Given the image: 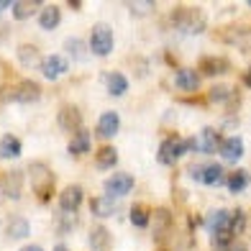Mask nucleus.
<instances>
[{"label": "nucleus", "mask_w": 251, "mask_h": 251, "mask_svg": "<svg viewBox=\"0 0 251 251\" xmlns=\"http://www.w3.org/2000/svg\"><path fill=\"white\" fill-rule=\"evenodd\" d=\"M172 24L177 31L187 33V36H198V33L205 31V26H208V21H205L202 10L192 8V5H185V8H175L172 13Z\"/></svg>", "instance_id": "f257e3e1"}, {"label": "nucleus", "mask_w": 251, "mask_h": 251, "mask_svg": "<svg viewBox=\"0 0 251 251\" xmlns=\"http://www.w3.org/2000/svg\"><path fill=\"white\" fill-rule=\"evenodd\" d=\"M28 179L36 190L39 202H49L54 195V172L44 162H31L28 164Z\"/></svg>", "instance_id": "f03ea898"}, {"label": "nucleus", "mask_w": 251, "mask_h": 251, "mask_svg": "<svg viewBox=\"0 0 251 251\" xmlns=\"http://www.w3.org/2000/svg\"><path fill=\"white\" fill-rule=\"evenodd\" d=\"M3 100L5 102H36L41 98V87L36 82H31V79H24V82H18L13 87H3Z\"/></svg>", "instance_id": "7ed1b4c3"}, {"label": "nucleus", "mask_w": 251, "mask_h": 251, "mask_svg": "<svg viewBox=\"0 0 251 251\" xmlns=\"http://www.w3.org/2000/svg\"><path fill=\"white\" fill-rule=\"evenodd\" d=\"M90 51L95 56H108L113 51V31L108 24H95L90 33Z\"/></svg>", "instance_id": "20e7f679"}, {"label": "nucleus", "mask_w": 251, "mask_h": 251, "mask_svg": "<svg viewBox=\"0 0 251 251\" xmlns=\"http://www.w3.org/2000/svg\"><path fill=\"white\" fill-rule=\"evenodd\" d=\"M190 149V141L187 139H179V136H169L167 141H162V146H159L156 151V159L162 164H175L177 159H182V154H185Z\"/></svg>", "instance_id": "39448f33"}, {"label": "nucleus", "mask_w": 251, "mask_h": 251, "mask_svg": "<svg viewBox=\"0 0 251 251\" xmlns=\"http://www.w3.org/2000/svg\"><path fill=\"white\" fill-rule=\"evenodd\" d=\"M190 141V149H195L198 154H215L221 149V133L215 131V128H202L198 136H192V139H187Z\"/></svg>", "instance_id": "423d86ee"}, {"label": "nucleus", "mask_w": 251, "mask_h": 251, "mask_svg": "<svg viewBox=\"0 0 251 251\" xmlns=\"http://www.w3.org/2000/svg\"><path fill=\"white\" fill-rule=\"evenodd\" d=\"M218 36H221V41L231 44L236 49H244V51L251 49V26H238V24L226 26V28L218 31Z\"/></svg>", "instance_id": "0eeeda50"}, {"label": "nucleus", "mask_w": 251, "mask_h": 251, "mask_svg": "<svg viewBox=\"0 0 251 251\" xmlns=\"http://www.w3.org/2000/svg\"><path fill=\"white\" fill-rule=\"evenodd\" d=\"M133 190V177L128 172H121V175H113L105 179V195L118 200L123 195H128V192Z\"/></svg>", "instance_id": "6e6552de"}, {"label": "nucleus", "mask_w": 251, "mask_h": 251, "mask_svg": "<svg viewBox=\"0 0 251 251\" xmlns=\"http://www.w3.org/2000/svg\"><path fill=\"white\" fill-rule=\"evenodd\" d=\"M205 228H208L210 236L231 233V213L228 210H213L208 218H205Z\"/></svg>", "instance_id": "1a4fd4ad"}, {"label": "nucleus", "mask_w": 251, "mask_h": 251, "mask_svg": "<svg viewBox=\"0 0 251 251\" xmlns=\"http://www.w3.org/2000/svg\"><path fill=\"white\" fill-rule=\"evenodd\" d=\"M56 121H59L62 131H70V133H77L82 128V113H79L77 105H64L59 110V116H56Z\"/></svg>", "instance_id": "9d476101"}, {"label": "nucleus", "mask_w": 251, "mask_h": 251, "mask_svg": "<svg viewBox=\"0 0 251 251\" xmlns=\"http://www.w3.org/2000/svg\"><path fill=\"white\" fill-rule=\"evenodd\" d=\"M67 70H70V62H67V56H62V54H49L41 64V72L47 79H59Z\"/></svg>", "instance_id": "9b49d317"}, {"label": "nucleus", "mask_w": 251, "mask_h": 251, "mask_svg": "<svg viewBox=\"0 0 251 251\" xmlns=\"http://www.w3.org/2000/svg\"><path fill=\"white\" fill-rule=\"evenodd\" d=\"M121 128V116L116 110H108V113H102V116L98 118V126H95V131L100 139H113V136L118 133Z\"/></svg>", "instance_id": "f8f14e48"}, {"label": "nucleus", "mask_w": 251, "mask_h": 251, "mask_svg": "<svg viewBox=\"0 0 251 251\" xmlns=\"http://www.w3.org/2000/svg\"><path fill=\"white\" fill-rule=\"evenodd\" d=\"M82 187L79 185H70V187H64L62 192H59V208L64 210V213H75V210H79V205H82Z\"/></svg>", "instance_id": "ddd939ff"}, {"label": "nucleus", "mask_w": 251, "mask_h": 251, "mask_svg": "<svg viewBox=\"0 0 251 251\" xmlns=\"http://www.w3.org/2000/svg\"><path fill=\"white\" fill-rule=\"evenodd\" d=\"M0 185H3V195L10 198V200H18L21 192H24V175L21 172H5V177L0 179Z\"/></svg>", "instance_id": "4468645a"}, {"label": "nucleus", "mask_w": 251, "mask_h": 251, "mask_svg": "<svg viewBox=\"0 0 251 251\" xmlns=\"http://www.w3.org/2000/svg\"><path fill=\"white\" fill-rule=\"evenodd\" d=\"M175 82H177L179 90H185V93H195V90L200 87V72L190 70V67H182V70H177Z\"/></svg>", "instance_id": "2eb2a0df"}, {"label": "nucleus", "mask_w": 251, "mask_h": 251, "mask_svg": "<svg viewBox=\"0 0 251 251\" xmlns=\"http://www.w3.org/2000/svg\"><path fill=\"white\" fill-rule=\"evenodd\" d=\"M221 156L226 162H238V159L244 156V141L238 139V136H228L226 141H221Z\"/></svg>", "instance_id": "dca6fc26"}, {"label": "nucleus", "mask_w": 251, "mask_h": 251, "mask_svg": "<svg viewBox=\"0 0 251 251\" xmlns=\"http://www.w3.org/2000/svg\"><path fill=\"white\" fill-rule=\"evenodd\" d=\"M228 64L223 56H200V72L208 75V77H218L223 72H228Z\"/></svg>", "instance_id": "f3484780"}, {"label": "nucleus", "mask_w": 251, "mask_h": 251, "mask_svg": "<svg viewBox=\"0 0 251 251\" xmlns=\"http://www.w3.org/2000/svg\"><path fill=\"white\" fill-rule=\"evenodd\" d=\"M236 98H238V93H236V90L231 87V85H213L210 87V93H208V100L210 102H223V105H228V102H231V105H236Z\"/></svg>", "instance_id": "a211bd4d"}, {"label": "nucleus", "mask_w": 251, "mask_h": 251, "mask_svg": "<svg viewBox=\"0 0 251 251\" xmlns=\"http://www.w3.org/2000/svg\"><path fill=\"white\" fill-rule=\"evenodd\" d=\"M59 24H62V10H59V5H44V8L39 10V26H41V28L54 31Z\"/></svg>", "instance_id": "6ab92c4d"}, {"label": "nucleus", "mask_w": 251, "mask_h": 251, "mask_svg": "<svg viewBox=\"0 0 251 251\" xmlns=\"http://www.w3.org/2000/svg\"><path fill=\"white\" fill-rule=\"evenodd\" d=\"M21 151H24V146H21L18 136L5 133L3 139H0V159H18Z\"/></svg>", "instance_id": "aec40b11"}, {"label": "nucleus", "mask_w": 251, "mask_h": 251, "mask_svg": "<svg viewBox=\"0 0 251 251\" xmlns=\"http://www.w3.org/2000/svg\"><path fill=\"white\" fill-rule=\"evenodd\" d=\"M28 233H31V226L26 218H10V223L5 228L8 241H24V238H28Z\"/></svg>", "instance_id": "412c9836"}, {"label": "nucleus", "mask_w": 251, "mask_h": 251, "mask_svg": "<svg viewBox=\"0 0 251 251\" xmlns=\"http://www.w3.org/2000/svg\"><path fill=\"white\" fill-rule=\"evenodd\" d=\"M90 210H93V215H98V218H108V215H113L118 210V200L113 198H93L90 200Z\"/></svg>", "instance_id": "4be33fe9"}, {"label": "nucleus", "mask_w": 251, "mask_h": 251, "mask_svg": "<svg viewBox=\"0 0 251 251\" xmlns=\"http://www.w3.org/2000/svg\"><path fill=\"white\" fill-rule=\"evenodd\" d=\"M87 241H90V249H95V251H102V249H108L110 246V231L105 226H93L90 228V236H87Z\"/></svg>", "instance_id": "5701e85b"}, {"label": "nucleus", "mask_w": 251, "mask_h": 251, "mask_svg": "<svg viewBox=\"0 0 251 251\" xmlns=\"http://www.w3.org/2000/svg\"><path fill=\"white\" fill-rule=\"evenodd\" d=\"M18 62L26 67V70H33V67H39V47H33V44H21L18 47Z\"/></svg>", "instance_id": "b1692460"}, {"label": "nucleus", "mask_w": 251, "mask_h": 251, "mask_svg": "<svg viewBox=\"0 0 251 251\" xmlns=\"http://www.w3.org/2000/svg\"><path fill=\"white\" fill-rule=\"evenodd\" d=\"M105 85H108V93L113 98H121V95H126V90H128V77L121 75V72H110V75H105Z\"/></svg>", "instance_id": "393cba45"}, {"label": "nucleus", "mask_w": 251, "mask_h": 251, "mask_svg": "<svg viewBox=\"0 0 251 251\" xmlns=\"http://www.w3.org/2000/svg\"><path fill=\"white\" fill-rule=\"evenodd\" d=\"M10 8H13V18L16 21H26V18L36 16L41 10V5L36 3V0H18V3H13Z\"/></svg>", "instance_id": "a878e982"}, {"label": "nucleus", "mask_w": 251, "mask_h": 251, "mask_svg": "<svg viewBox=\"0 0 251 251\" xmlns=\"http://www.w3.org/2000/svg\"><path fill=\"white\" fill-rule=\"evenodd\" d=\"M202 185H208V187H218L226 182V172H223V167L221 164H208L202 169Z\"/></svg>", "instance_id": "bb28decb"}, {"label": "nucleus", "mask_w": 251, "mask_h": 251, "mask_svg": "<svg viewBox=\"0 0 251 251\" xmlns=\"http://www.w3.org/2000/svg\"><path fill=\"white\" fill-rule=\"evenodd\" d=\"M169 228H172V213L167 208H156L154 210V236L162 238Z\"/></svg>", "instance_id": "cd10ccee"}, {"label": "nucleus", "mask_w": 251, "mask_h": 251, "mask_svg": "<svg viewBox=\"0 0 251 251\" xmlns=\"http://www.w3.org/2000/svg\"><path fill=\"white\" fill-rule=\"evenodd\" d=\"M95 164L98 169H113L118 164V151H116V146H100V151L95 156Z\"/></svg>", "instance_id": "c85d7f7f"}, {"label": "nucleus", "mask_w": 251, "mask_h": 251, "mask_svg": "<svg viewBox=\"0 0 251 251\" xmlns=\"http://www.w3.org/2000/svg\"><path fill=\"white\" fill-rule=\"evenodd\" d=\"M67 149H70V154H72V156L85 154V151L90 149V133H87L85 128H79V131L72 136V141H70V146H67Z\"/></svg>", "instance_id": "c756f323"}, {"label": "nucleus", "mask_w": 251, "mask_h": 251, "mask_svg": "<svg viewBox=\"0 0 251 251\" xmlns=\"http://www.w3.org/2000/svg\"><path fill=\"white\" fill-rule=\"evenodd\" d=\"M131 223L136 226V228H149L151 226V213H149V208H144V205H131Z\"/></svg>", "instance_id": "7c9ffc66"}, {"label": "nucleus", "mask_w": 251, "mask_h": 251, "mask_svg": "<svg viewBox=\"0 0 251 251\" xmlns=\"http://www.w3.org/2000/svg\"><path fill=\"white\" fill-rule=\"evenodd\" d=\"M249 179L251 177H249L246 169H236V172L226 179V185H228V190H231V192H241V190L249 187Z\"/></svg>", "instance_id": "2f4dec72"}, {"label": "nucleus", "mask_w": 251, "mask_h": 251, "mask_svg": "<svg viewBox=\"0 0 251 251\" xmlns=\"http://www.w3.org/2000/svg\"><path fill=\"white\" fill-rule=\"evenodd\" d=\"M244 228H246V213H244V208H236L231 213V236L244 233Z\"/></svg>", "instance_id": "473e14b6"}, {"label": "nucleus", "mask_w": 251, "mask_h": 251, "mask_svg": "<svg viewBox=\"0 0 251 251\" xmlns=\"http://www.w3.org/2000/svg\"><path fill=\"white\" fill-rule=\"evenodd\" d=\"M67 51H70L75 59H85V56H87V44L79 41V39H70V41H67Z\"/></svg>", "instance_id": "72a5a7b5"}, {"label": "nucleus", "mask_w": 251, "mask_h": 251, "mask_svg": "<svg viewBox=\"0 0 251 251\" xmlns=\"http://www.w3.org/2000/svg\"><path fill=\"white\" fill-rule=\"evenodd\" d=\"M213 249H215V251H233V249H236V244H233V236H231V233L213 236Z\"/></svg>", "instance_id": "f704fd0d"}, {"label": "nucleus", "mask_w": 251, "mask_h": 251, "mask_svg": "<svg viewBox=\"0 0 251 251\" xmlns=\"http://www.w3.org/2000/svg\"><path fill=\"white\" fill-rule=\"evenodd\" d=\"M156 5L154 3H128V10L133 16H144V13H151Z\"/></svg>", "instance_id": "c9c22d12"}, {"label": "nucleus", "mask_w": 251, "mask_h": 251, "mask_svg": "<svg viewBox=\"0 0 251 251\" xmlns=\"http://www.w3.org/2000/svg\"><path fill=\"white\" fill-rule=\"evenodd\" d=\"M56 221H59V218H56ZM56 228H59L62 233L72 231V228H75V218H72V213H64V215H62V223H56Z\"/></svg>", "instance_id": "e433bc0d"}, {"label": "nucleus", "mask_w": 251, "mask_h": 251, "mask_svg": "<svg viewBox=\"0 0 251 251\" xmlns=\"http://www.w3.org/2000/svg\"><path fill=\"white\" fill-rule=\"evenodd\" d=\"M202 169H205L202 164H192V167H190V177L195 179V182H200V179H202Z\"/></svg>", "instance_id": "4c0bfd02"}, {"label": "nucleus", "mask_w": 251, "mask_h": 251, "mask_svg": "<svg viewBox=\"0 0 251 251\" xmlns=\"http://www.w3.org/2000/svg\"><path fill=\"white\" fill-rule=\"evenodd\" d=\"M244 85H246V87H251V67H249L246 75H244Z\"/></svg>", "instance_id": "58836bf2"}, {"label": "nucleus", "mask_w": 251, "mask_h": 251, "mask_svg": "<svg viewBox=\"0 0 251 251\" xmlns=\"http://www.w3.org/2000/svg\"><path fill=\"white\" fill-rule=\"evenodd\" d=\"M10 5H13V3H8V0H0V13H3L5 8H10Z\"/></svg>", "instance_id": "ea45409f"}, {"label": "nucleus", "mask_w": 251, "mask_h": 251, "mask_svg": "<svg viewBox=\"0 0 251 251\" xmlns=\"http://www.w3.org/2000/svg\"><path fill=\"white\" fill-rule=\"evenodd\" d=\"M21 251H44V249H41V246H24Z\"/></svg>", "instance_id": "a19ab883"}, {"label": "nucleus", "mask_w": 251, "mask_h": 251, "mask_svg": "<svg viewBox=\"0 0 251 251\" xmlns=\"http://www.w3.org/2000/svg\"><path fill=\"white\" fill-rule=\"evenodd\" d=\"M54 251H70V249H67V246H56Z\"/></svg>", "instance_id": "79ce46f5"}, {"label": "nucleus", "mask_w": 251, "mask_h": 251, "mask_svg": "<svg viewBox=\"0 0 251 251\" xmlns=\"http://www.w3.org/2000/svg\"><path fill=\"white\" fill-rule=\"evenodd\" d=\"M249 5H251V3H249Z\"/></svg>", "instance_id": "37998d69"}]
</instances>
